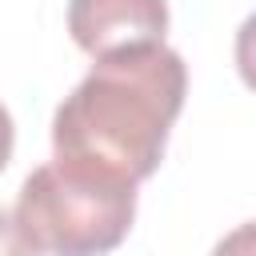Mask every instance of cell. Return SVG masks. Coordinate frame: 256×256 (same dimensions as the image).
<instances>
[{
    "label": "cell",
    "instance_id": "6da1fadb",
    "mask_svg": "<svg viewBox=\"0 0 256 256\" xmlns=\"http://www.w3.org/2000/svg\"><path fill=\"white\" fill-rule=\"evenodd\" d=\"M184 96L188 64L164 40L100 56L60 100L52 152L60 164L140 184L160 168Z\"/></svg>",
    "mask_w": 256,
    "mask_h": 256
},
{
    "label": "cell",
    "instance_id": "7a4b0ae2",
    "mask_svg": "<svg viewBox=\"0 0 256 256\" xmlns=\"http://www.w3.org/2000/svg\"><path fill=\"white\" fill-rule=\"evenodd\" d=\"M12 216L40 256H108L132 232L136 184L52 160L28 172Z\"/></svg>",
    "mask_w": 256,
    "mask_h": 256
},
{
    "label": "cell",
    "instance_id": "3957f363",
    "mask_svg": "<svg viewBox=\"0 0 256 256\" xmlns=\"http://www.w3.org/2000/svg\"><path fill=\"white\" fill-rule=\"evenodd\" d=\"M68 32L80 52L92 60L136 48L160 44L168 32V4L164 0H68Z\"/></svg>",
    "mask_w": 256,
    "mask_h": 256
},
{
    "label": "cell",
    "instance_id": "277c9868",
    "mask_svg": "<svg viewBox=\"0 0 256 256\" xmlns=\"http://www.w3.org/2000/svg\"><path fill=\"white\" fill-rule=\"evenodd\" d=\"M236 72L256 92V12L236 28Z\"/></svg>",
    "mask_w": 256,
    "mask_h": 256
},
{
    "label": "cell",
    "instance_id": "5b68a950",
    "mask_svg": "<svg viewBox=\"0 0 256 256\" xmlns=\"http://www.w3.org/2000/svg\"><path fill=\"white\" fill-rule=\"evenodd\" d=\"M0 256H40L36 244H32V240L24 236V228L16 224V216L4 212V208H0Z\"/></svg>",
    "mask_w": 256,
    "mask_h": 256
},
{
    "label": "cell",
    "instance_id": "8992f818",
    "mask_svg": "<svg viewBox=\"0 0 256 256\" xmlns=\"http://www.w3.org/2000/svg\"><path fill=\"white\" fill-rule=\"evenodd\" d=\"M208 256H256V220H244L240 228H232Z\"/></svg>",
    "mask_w": 256,
    "mask_h": 256
},
{
    "label": "cell",
    "instance_id": "52a82bcc",
    "mask_svg": "<svg viewBox=\"0 0 256 256\" xmlns=\"http://www.w3.org/2000/svg\"><path fill=\"white\" fill-rule=\"evenodd\" d=\"M12 148H16V124H12L8 108L0 104V172L8 168V160H12Z\"/></svg>",
    "mask_w": 256,
    "mask_h": 256
}]
</instances>
